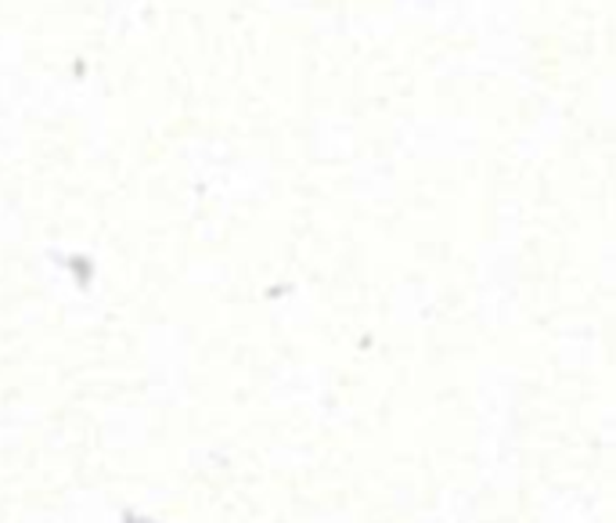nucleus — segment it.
Returning <instances> with one entry per match:
<instances>
[]
</instances>
